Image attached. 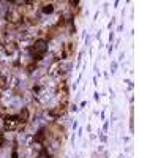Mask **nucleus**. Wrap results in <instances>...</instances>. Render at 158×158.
<instances>
[{"label": "nucleus", "mask_w": 158, "mask_h": 158, "mask_svg": "<svg viewBox=\"0 0 158 158\" xmlns=\"http://www.w3.org/2000/svg\"><path fill=\"white\" fill-rule=\"evenodd\" d=\"M11 158H18V154H16V152H13V154H11Z\"/></svg>", "instance_id": "5"}, {"label": "nucleus", "mask_w": 158, "mask_h": 158, "mask_svg": "<svg viewBox=\"0 0 158 158\" xmlns=\"http://www.w3.org/2000/svg\"><path fill=\"white\" fill-rule=\"evenodd\" d=\"M52 11H54V7H52V5H44V8H43V13H44V14H51Z\"/></svg>", "instance_id": "3"}, {"label": "nucleus", "mask_w": 158, "mask_h": 158, "mask_svg": "<svg viewBox=\"0 0 158 158\" xmlns=\"http://www.w3.org/2000/svg\"><path fill=\"white\" fill-rule=\"evenodd\" d=\"M2 142H3V136L0 134V146H2Z\"/></svg>", "instance_id": "6"}, {"label": "nucleus", "mask_w": 158, "mask_h": 158, "mask_svg": "<svg viewBox=\"0 0 158 158\" xmlns=\"http://www.w3.org/2000/svg\"><path fill=\"white\" fill-rule=\"evenodd\" d=\"M46 49H48V44H46L44 41H41V40L35 43V46H33V52L37 54V59L41 57V55L46 52Z\"/></svg>", "instance_id": "2"}, {"label": "nucleus", "mask_w": 158, "mask_h": 158, "mask_svg": "<svg viewBox=\"0 0 158 158\" xmlns=\"http://www.w3.org/2000/svg\"><path fill=\"white\" fill-rule=\"evenodd\" d=\"M18 123H19V119L14 115H8V117H5V120H3L5 130H14L18 126Z\"/></svg>", "instance_id": "1"}, {"label": "nucleus", "mask_w": 158, "mask_h": 158, "mask_svg": "<svg viewBox=\"0 0 158 158\" xmlns=\"http://www.w3.org/2000/svg\"><path fill=\"white\" fill-rule=\"evenodd\" d=\"M21 119H22V122H27V119H29V111L25 108H22V111H21Z\"/></svg>", "instance_id": "4"}]
</instances>
